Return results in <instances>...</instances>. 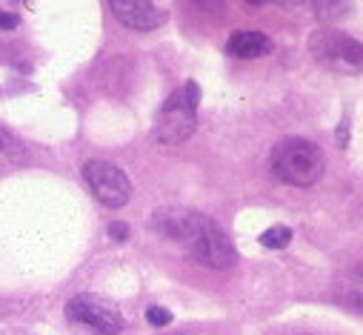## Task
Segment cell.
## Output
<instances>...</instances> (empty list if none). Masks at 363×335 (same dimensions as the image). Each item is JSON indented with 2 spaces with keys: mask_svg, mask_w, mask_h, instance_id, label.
Instances as JSON below:
<instances>
[{
  "mask_svg": "<svg viewBox=\"0 0 363 335\" xmlns=\"http://www.w3.org/2000/svg\"><path fill=\"white\" fill-rule=\"evenodd\" d=\"M157 229L166 238H174L186 246V253L212 270H229L238 261V253L229 235L206 215L198 212H157Z\"/></svg>",
  "mask_w": 363,
  "mask_h": 335,
  "instance_id": "cell-1",
  "label": "cell"
},
{
  "mask_svg": "<svg viewBox=\"0 0 363 335\" xmlns=\"http://www.w3.org/2000/svg\"><path fill=\"white\" fill-rule=\"evenodd\" d=\"M272 172L289 187H312L323 175V152L306 138H284L272 149Z\"/></svg>",
  "mask_w": 363,
  "mask_h": 335,
  "instance_id": "cell-2",
  "label": "cell"
},
{
  "mask_svg": "<svg viewBox=\"0 0 363 335\" xmlns=\"http://www.w3.org/2000/svg\"><path fill=\"white\" fill-rule=\"evenodd\" d=\"M198 104H201V89L198 83H186L184 89H177L160 109L155 135L160 143H184L192 138L198 126Z\"/></svg>",
  "mask_w": 363,
  "mask_h": 335,
  "instance_id": "cell-3",
  "label": "cell"
},
{
  "mask_svg": "<svg viewBox=\"0 0 363 335\" xmlns=\"http://www.w3.org/2000/svg\"><path fill=\"white\" fill-rule=\"evenodd\" d=\"M66 318L83 335H118L123 329V315L118 307L98 295H74L66 304Z\"/></svg>",
  "mask_w": 363,
  "mask_h": 335,
  "instance_id": "cell-4",
  "label": "cell"
},
{
  "mask_svg": "<svg viewBox=\"0 0 363 335\" xmlns=\"http://www.w3.org/2000/svg\"><path fill=\"white\" fill-rule=\"evenodd\" d=\"M83 178L89 190H92V195L109 209H121L132 195V184L126 172L109 160H89L83 166Z\"/></svg>",
  "mask_w": 363,
  "mask_h": 335,
  "instance_id": "cell-5",
  "label": "cell"
},
{
  "mask_svg": "<svg viewBox=\"0 0 363 335\" xmlns=\"http://www.w3.org/2000/svg\"><path fill=\"white\" fill-rule=\"evenodd\" d=\"M309 49L329 69H337V72H357V69H363V46L354 38H349V35L318 32V35H312Z\"/></svg>",
  "mask_w": 363,
  "mask_h": 335,
  "instance_id": "cell-6",
  "label": "cell"
},
{
  "mask_svg": "<svg viewBox=\"0 0 363 335\" xmlns=\"http://www.w3.org/2000/svg\"><path fill=\"white\" fill-rule=\"evenodd\" d=\"M109 6L123 26L138 32H152L169 21V12L157 4H149V0H112Z\"/></svg>",
  "mask_w": 363,
  "mask_h": 335,
  "instance_id": "cell-7",
  "label": "cell"
},
{
  "mask_svg": "<svg viewBox=\"0 0 363 335\" xmlns=\"http://www.w3.org/2000/svg\"><path fill=\"white\" fill-rule=\"evenodd\" d=\"M332 295H335V301H337L343 309L363 312V267L343 270V273L335 278Z\"/></svg>",
  "mask_w": 363,
  "mask_h": 335,
  "instance_id": "cell-8",
  "label": "cell"
},
{
  "mask_svg": "<svg viewBox=\"0 0 363 335\" xmlns=\"http://www.w3.org/2000/svg\"><path fill=\"white\" fill-rule=\"evenodd\" d=\"M226 49H229V55L249 60V57H263V55H269L272 49H275V43H272V38H266L263 32L243 29V32H235V35L229 38Z\"/></svg>",
  "mask_w": 363,
  "mask_h": 335,
  "instance_id": "cell-9",
  "label": "cell"
},
{
  "mask_svg": "<svg viewBox=\"0 0 363 335\" xmlns=\"http://www.w3.org/2000/svg\"><path fill=\"white\" fill-rule=\"evenodd\" d=\"M289 241H292V229H289V226H284V224L269 226V229L260 235V243H263L266 249H284Z\"/></svg>",
  "mask_w": 363,
  "mask_h": 335,
  "instance_id": "cell-10",
  "label": "cell"
},
{
  "mask_svg": "<svg viewBox=\"0 0 363 335\" xmlns=\"http://www.w3.org/2000/svg\"><path fill=\"white\" fill-rule=\"evenodd\" d=\"M146 321H149L152 326H169V324H172V312H169L166 307H149V309H146Z\"/></svg>",
  "mask_w": 363,
  "mask_h": 335,
  "instance_id": "cell-11",
  "label": "cell"
},
{
  "mask_svg": "<svg viewBox=\"0 0 363 335\" xmlns=\"http://www.w3.org/2000/svg\"><path fill=\"white\" fill-rule=\"evenodd\" d=\"M18 23H21L18 15H12V12H0V32H12Z\"/></svg>",
  "mask_w": 363,
  "mask_h": 335,
  "instance_id": "cell-12",
  "label": "cell"
},
{
  "mask_svg": "<svg viewBox=\"0 0 363 335\" xmlns=\"http://www.w3.org/2000/svg\"><path fill=\"white\" fill-rule=\"evenodd\" d=\"M109 235H112L115 241H126V238H129V226H126L123 221H115V224L109 226Z\"/></svg>",
  "mask_w": 363,
  "mask_h": 335,
  "instance_id": "cell-13",
  "label": "cell"
},
{
  "mask_svg": "<svg viewBox=\"0 0 363 335\" xmlns=\"http://www.w3.org/2000/svg\"><path fill=\"white\" fill-rule=\"evenodd\" d=\"M12 143H15V141H12V138H9L6 132H0V152H4V155H9V149H12Z\"/></svg>",
  "mask_w": 363,
  "mask_h": 335,
  "instance_id": "cell-14",
  "label": "cell"
}]
</instances>
